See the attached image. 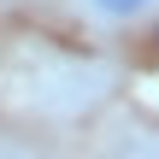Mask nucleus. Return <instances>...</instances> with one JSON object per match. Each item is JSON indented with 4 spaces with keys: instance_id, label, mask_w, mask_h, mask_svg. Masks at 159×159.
Segmentation results:
<instances>
[{
    "instance_id": "f257e3e1",
    "label": "nucleus",
    "mask_w": 159,
    "mask_h": 159,
    "mask_svg": "<svg viewBox=\"0 0 159 159\" xmlns=\"http://www.w3.org/2000/svg\"><path fill=\"white\" fill-rule=\"evenodd\" d=\"M94 18H106V24H136V18H148L159 0H83Z\"/></svg>"
},
{
    "instance_id": "f03ea898",
    "label": "nucleus",
    "mask_w": 159,
    "mask_h": 159,
    "mask_svg": "<svg viewBox=\"0 0 159 159\" xmlns=\"http://www.w3.org/2000/svg\"><path fill=\"white\" fill-rule=\"evenodd\" d=\"M142 94H148V100H153V106H159V77H153V83H148V89H142Z\"/></svg>"
}]
</instances>
